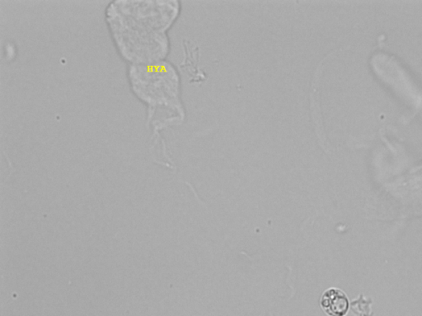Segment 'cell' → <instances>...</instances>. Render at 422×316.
Here are the masks:
<instances>
[{
  "label": "cell",
  "instance_id": "obj_1",
  "mask_svg": "<svg viewBox=\"0 0 422 316\" xmlns=\"http://www.w3.org/2000/svg\"><path fill=\"white\" fill-rule=\"evenodd\" d=\"M320 306L329 316H346L350 308L349 299L341 289H329L322 295Z\"/></svg>",
  "mask_w": 422,
  "mask_h": 316
},
{
  "label": "cell",
  "instance_id": "obj_2",
  "mask_svg": "<svg viewBox=\"0 0 422 316\" xmlns=\"http://www.w3.org/2000/svg\"><path fill=\"white\" fill-rule=\"evenodd\" d=\"M184 48L185 58L183 63L181 64V67L188 70L194 81L203 80L205 74L201 72L197 67L198 57H199L198 49L192 47L189 43H184Z\"/></svg>",
  "mask_w": 422,
  "mask_h": 316
}]
</instances>
